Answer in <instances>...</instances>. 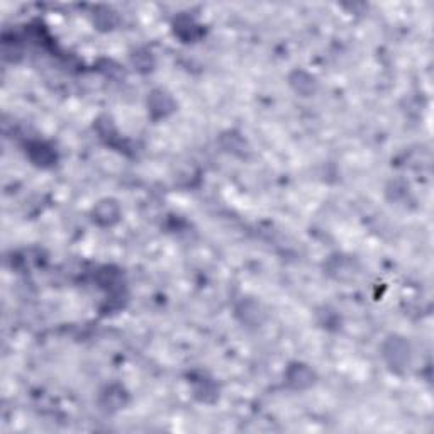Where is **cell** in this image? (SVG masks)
<instances>
[{
  "label": "cell",
  "mask_w": 434,
  "mask_h": 434,
  "mask_svg": "<svg viewBox=\"0 0 434 434\" xmlns=\"http://www.w3.org/2000/svg\"><path fill=\"white\" fill-rule=\"evenodd\" d=\"M92 219L95 224L102 226V228L114 226L121 219V205L114 198H103L99 204H95L94 210H92Z\"/></svg>",
  "instance_id": "cell-1"
},
{
  "label": "cell",
  "mask_w": 434,
  "mask_h": 434,
  "mask_svg": "<svg viewBox=\"0 0 434 434\" xmlns=\"http://www.w3.org/2000/svg\"><path fill=\"white\" fill-rule=\"evenodd\" d=\"M384 356L392 368L405 366V363H409V343L397 336L389 338L384 345Z\"/></svg>",
  "instance_id": "cell-2"
},
{
  "label": "cell",
  "mask_w": 434,
  "mask_h": 434,
  "mask_svg": "<svg viewBox=\"0 0 434 434\" xmlns=\"http://www.w3.org/2000/svg\"><path fill=\"white\" fill-rule=\"evenodd\" d=\"M148 107H150L148 110L154 119H161L172 114L177 106H175L173 97L168 94V92L158 89V90L151 92V95L148 99Z\"/></svg>",
  "instance_id": "cell-3"
},
{
  "label": "cell",
  "mask_w": 434,
  "mask_h": 434,
  "mask_svg": "<svg viewBox=\"0 0 434 434\" xmlns=\"http://www.w3.org/2000/svg\"><path fill=\"white\" fill-rule=\"evenodd\" d=\"M287 382H289L292 389L304 390L309 389L310 385H314V382H316V373H314L308 365L296 363L290 366L289 372H287Z\"/></svg>",
  "instance_id": "cell-4"
},
{
  "label": "cell",
  "mask_w": 434,
  "mask_h": 434,
  "mask_svg": "<svg viewBox=\"0 0 434 434\" xmlns=\"http://www.w3.org/2000/svg\"><path fill=\"white\" fill-rule=\"evenodd\" d=\"M290 85L292 89L301 94L302 97H310V95L316 94L317 90V82L312 75L305 73V71H296V73L290 77Z\"/></svg>",
  "instance_id": "cell-5"
},
{
  "label": "cell",
  "mask_w": 434,
  "mask_h": 434,
  "mask_svg": "<svg viewBox=\"0 0 434 434\" xmlns=\"http://www.w3.org/2000/svg\"><path fill=\"white\" fill-rule=\"evenodd\" d=\"M101 405L107 412L119 411L126 405V392L122 389H117V392H114V387L107 389V392L102 393Z\"/></svg>",
  "instance_id": "cell-6"
}]
</instances>
